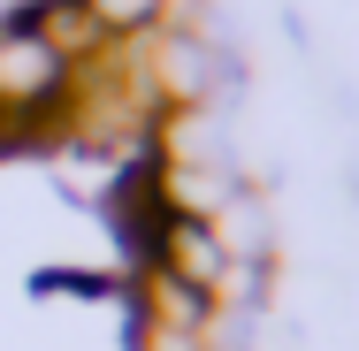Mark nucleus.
<instances>
[{
    "label": "nucleus",
    "instance_id": "obj_1",
    "mask_svg": "<svg viewBox=\"0 0 359 351\" xmlns=\"http://www.w3.org/2000/svg\"><path fill=\"white\" fill-rule=\"evenodd\" d=\"M153 268L176 282H191V290H207L222 305V282H229V245H222L215 221H199V214H168V229H161V252H153Z\"/></svg>",
    "mask_w": 359,
    "mask_h": 351
},
{
    "label": "nucleus",
    "instance_id": "obj_2",
    "mask_svg": "<svg viewBox=\"0 0 359 351\" xmlns=\"http://www.w3.org/2000/svg\"><path fill=\"white\" fill-rule=\"evenodd\" d=\"M15 15H23V23H31V31H39L69 69H84V62H100V54H107V39H100V23H92V8H84V0H23Z\"/></svg>",
    "mask_w": 359,
    "mask_h": 351
},
{
    "label": "nucleus",
    "instance_id": "obj_3",
    "mask_svg": "<svg viewBox=\"0 0 359 351\" xmlns=\"http://www.w3.org/2000/svg\"><path fill=\"white\" fill-rule=\"evenodd\" d=\"M138 321H161V329H215L222 321V305L207 298V290H191V282H176V275H161V268H138Z\"/></svg>",
    "mask_w": 359,
    "mask_h": 351
},
{
    "label": "nucleus",
    "instance_id": "obj_4",
    "mask_svg": "<svg viewBox=\"0 0 359 351\" xmlns=\"http://www.w3.org/2000/svg\"><path fill=\"white\" fill-rule=\"evenodd\" d=\"M84 8H92V23H100L107 46H145L153 31L176 23V0H84Z\"/></svg>",
    "mask_w": 359,
    "mask_h": 351
},
{
    "label": "nucleus",
    "instance_id": "obj_5",
    "mask_svg": "<svg viewBox=\"0 0 359 351\" xmlns=\"http://www.w3.org/2000/svg\"><path fill=\"white\" fill-rule=\"evenodd\" d=\"M130 351H215V329H161V321H130Z\"/></svg>",
    "mask_w": 359,
    "mask_h": 351
}]
</instances>
